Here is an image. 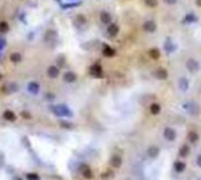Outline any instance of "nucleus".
<instances>
[{"mask_svg": "<svg viewBox=\"0 0 201 180\" xmlns=\"http://www.w3.org/2000/svg\"><path fill=\"white\" fill-rule=\"evenodd\" d=\"M163 135H165V138H166L167 140L173 141V140H175V138H176V132H175L173 128L167 127L166 130H165V132H163Z\"/></svg>", "mask_w": 201, "mask_h": 180, "instance_id": "5", "label": "nucleus"}, {"mask_svg": "<svg viewBox=\"0 0 201 180\" xmlns=\"http://www.w3.org/2000/svg\"><path fill=\"white\" fill-rule=\"evenodd\" d=\"M103 55L104 57H114L115 54H116V52H115V49L112 48V47H110L109 45H105L104 47H103Z\"/></svg>", "mask_w": 201, "mask_h": 180, "instance_id": "12", "label": "nucleus"}, {"mask_svg": "<svg viewBox=\"0 0 201 180\" xmlns=\"http://www.w3.org/2000/svg\"><path fill=\"white\" fill-rule=\"evenodd\" d=\"M8 28H10V26H8V24L6 21L0 22V32H1V33H6L8 31Z\"/></svg>", "mask_w": 201, "mask_h": 180, "instance_id": "22", "label": "nucleus"}, {"mask_svg": "<svg viewBox=\"0 0 201 180\" xmlns=\"http://www.w3.org/2000/svg\"><path fill=\"white\" fill-rule=\"evenodd\" d=\"M16 180H23V179H21V178H17Z\"/></svg>", "mask_w": 201, "mask_h": 180, "instance_id": "33", "label": "nucleus"}, {"mask_svg": "<svg viewBox=\"0 0 201 180\" xmlns=\"http://www.w3.org/2000/svg\"><path fill=\"white\" fill-rule=\"evenodd\" d=\"M112 177H114V173H112L111 171H107V172H104V173L102 174V179H105V180L111 179Z\"/></svg>", "mask_w": 201, "mask_h": 180, "instance_id": "27", "label": "nucleus"}, {"mask_svg": "<svg viewBox=\"0 0 201 180\" xmlns=\"http://www.w3.org/2000/svg\"><path fill=\"white\" fill-rule=\"evenodd\" d=\"M100 21H102L104 25H110V22H111V16L108 13V12H105V11L100 12Z\"/></svg>", "mask_w": 201, "mask_h": 180, "instance_id": "11", "label": "nucleus"}, {"mask_svg": "<svg viewBox=\"0 0 201 180\" xmlns=\"http://www.w3.org/2000/svg\"><path fill=\"white\" fill-rule=\"evenodd\" d=\"M81 171H82V174H83V177L84 178H86V179H91L92 178V173H91V171H90V168L88 166H82L81 167Z\"/></svg>", "mask_w": 201, "mask_h": 180, "instance_id": "14", "label": "nucleus"}, {"mask_svg": "<svg viewBox=\"0 0 201 180\" xmlns=\"http://www.w3.org/2000/svg\"><path fill=\"white\" fill-rule=\"evenodd\" d=\"M188 153H189V147H188L187 145H185V146H182V147L180 148L179 154H180L181 157H187V156H188Z\"/></svg>", "mask_w": 201, "mask_h": 180, "instance_id": "21", "label": "nucleus"}, {"mask_svg": "<svg viewBox=\"0 0 201 180\" xmlns=\"http://www.w3.org/2000/svg\"><path fill=\"white\" fill-rule=\"evenodd\" d=\"M107 32H108V34L110 37H116L118 34V32H120V28H118V26H117L116 24H110L109 26H108Z\"/></svg>", "mask_w": 201, "mask_h": 180, "instance_id": "7", "label": "nucleus"}, {"mask_svg": "<svg viewBox=\"0 0 201 180\" xmlns=\"http://www.w3.org/2000/svg\"><path fill=\"white\" fill-rule=\"evenodd\" d=\"M21 117L25 118V119H30L31 118V114H29L27 112H21Z\"/></svg>", "mask_w": 201, "mask_h": 180, "instance_id": "29", "label": "nucleus"}, {"mask_svg": "<svg viewBox=\"0 0 201 180\" xmlns=\"http://www.w3.org/2000/svg\"><path fill=\"white\" fill-rule=\"evenodd\" d=\"M26 179H27V180H40L39 175L37 174V173H29V174L26 175Z\"/></svg>", "mask_w": 201, "mask_h": 180, "instance_id": "26", "label": "nucleus"}, {"mask_svg": "<svg viewBox=\"0 0 201 180\" xmlns=\"http://www.w3.org/2000/svg\"><path fill=\"white\" fill-rule=\"evenodd\" d=\"M174 168H175V171H176V172L181 173V172H183L185 168H186V164L182 162V161H175V164H174Z\"/></svg>", "mask_w": 201, "mask_h": 180, "instance_id": "15", "label": "nucleus"}, {"mask_svg": "<svg viewBox=\"0 0 201 180\" xmlns=\"http://www.w3.org/2000/svg\"><path fill=\"white\" fill-rule=\"evenodd\" d=\"M188 140H189L191 143H196L199 140V134L196 132H189L188 133Z\"/></svg>", "mask_w": 201, "mask_h": 180, "instance_id": "19", "label": "nucleus"}, {"mask_svg": "<svg viewBox=\"0 0 201 180\" xmlns=\"http://www.w3.org/2000/svg\"><path fill=\"white\" fill-rule=\"evenodd\" d=\"M110 164H111L112 167H115V168H118V167L121 166V164H122V158H121L120 156H117V154H115V156L111 157Z\"/></svg>", "mask_w": 201, "mask_h": 180, "instance_id": "8", "label": "nucleus"}, {"mask_svg": "<svg viewBox=\"0 0 201 180\" xmlns=\"http://www.w3.org/2000/svg\"><path fill=\"white\" fill-rule=\"evenodd\" d=\"M186 66H187V70H188V71H189V72H193V73L198 72V70H199V64H198V61L194 60V59H189V60H188L187 64H186Z\"/></svg>", "mask_w": 201, "mask_h": 180, "instance_id": "3", "label": "nucleus"}, {"mask_svg": "<svg viewBox=\"0 0 201 180\" xmlns=\"http://www.w3.org/2000/svg\"><path fill=\"white\" fill-rule=\"evenodd\" d=\"M10 59H11V61H13V62H19L21 60V55L19 53H12Z\"/></svg>", "mask_w": 201, "mask_h": 180, "instance_id": "23", "label": "nucleus"}, {"mask_svg": "<svg viewBox=\"0 0 201 180\" xmlns=\"http://www.w3.org/2000/svg\"><path fill=\"white\" fill-rule=\"evenodd\" d=\"M4 118L6 119V120H8V121H14L16 120V114L13 113V112H12V111H5L4 112Z\"/></svg>", "mask_w": 201, "mask_h": 180, "instance_id": "16", "label": "nucleus"}, {"mask_svg": "<svg viewBox=\"0 0 201 180\" xmlns=\"http://www.w3.org/2000/svg\"><path fill=\"white\" fill-rule=\"evenodd\" d=\"M60 125H62V127H65V128H72V124H70V122H65V121H62L60 122Z\"/></svg>", "mask_w": 201, "mask_h": 180, "instance_id": "28", "label": "nucleus"}, {"mask_svg": "<svg viewBox=\"0 0 201 180\" xmlns=\"http://www.w3.org/2000/svg\"><path fill=\"white\" fill-rule=\"evenodd\" d=\"M144 4L148 6V7H156L159 1L157 0H144Z\"/></svg>", "mask_w": 201, "mask_h": 180, "instance_id": "24", "label": "nucleus"}, {"mask_svg": "<svg viewBox=\"0 0 201 180\" xmlns=\"http://www.w3.org/2000/svg\"><path fill=\"white\" fill-rule=\"evenodd\" d=\"M155 75H156V78L160 79V80H166L168 78V72L166 68H163V67H159L155 72Z\"/></svg>", "mask_w": 201, "mask_h": 180, "instance_id": "6", "label": "nucleus"}, {"mask_svg": "<svg viewBox=\"0 0 201 180\" xmlns=\"http://www.w3.org/2000/svg\"><path fill=\"white\" fill-rule=\"evenodd\" d=\"M178 0H165V3L167 5H174V4H176Z\"/></svg>", "mask_w": 201, "mask_h": 180, "instance_id": "30", "label": "nucleus"}, {"mask_svg": "<svg viewBox=\"0 0 201 180\" xmlns=\"http://www.w3.org/2000/svg\"><path fill=\"white\" fill-rule=\"evenodd\" d=\"M160 111H161V106L159 105V104H153L152 106H150V113L152 114H159L160 113Z\"/></svg>", "mask_w": 201, "mask_h": 180, "instance_id": "20", "label": "nucleus"}, {"mask_svg": "<svg viewBox=\"0 0 201 180\" xmlns=\"http://www.w3.org/2000/svg\"><path fill=\"white\" fill-rule=\"evenodd\" d=\"M196 180H201V178H199V179H196Z\"/></svg>", "mask_w": 201, "mask_h": 180, "instance_id": "34", "label": "nucleus"}, {"mask_svg": "<svg viewBox=\"0 0 201 180\" xmlns=\"http://www.w3.org/2000/svg\"><path fill=\"white\" fill-rule=\"evenodd\" d=\"M148 156L150 157V158H156L159 154H160V148L157 147V146H155V145H153V146H150L149 148H148Z\"/></svg>", "mask_w": 201, "mask_h": 180, "instance_id": "9", "label": "nucleus"}, {"mask_svg": "<svg viewBox=\"0 0 201 180\" xmlns=\"http://www.w3.org/2000/svg\"><path fill=\"white\" fill-rule=\"evenodd\" d=\"M143 30L146 32H148V33H153V32L156 31V24L154 21H152V20H148V21H146L143 24Z\"/></svg>", "mask_w": 201, "mask_h": 180, "instance_id": "4", "label": "nucleus"}, {"mask_svg": "<svg viewBox=\"0 0 201 180\" xmlns=\"http://www.w3.org/2000/svg\"><path fill=\"white\" fill-rule=\"evenodd\" d=\"M29 91L31 93H38L39 91V85L37 83H30L29 84Z\"/></svg>", "mask_w": 201, "mask_h": 180, "instance_id": "17", "label": "nucleus"}, {"mask_svg": "<svg viewBox=\"0 0 201 180\" xmlns=\"http://www.w3.org/2000/svg\"><path fill=\"white\" fill-rule=\"evenodd\" d=\"M90 74L95 78H102L103 76V70L99 65H94L91 68H90Z\"/></svg>", "mask_w": 201, "mask_h": 180, "instance_id": "2", "label": "nucleus"}, {"mask_svg": "<svg viewBox=\"0 0 201 180\" xmlns=\"http://www.w3.org/2000/svg\"><path fill=\"white\" fill-rule=\"evenodd\" d=\"M196 164H198V166H200V167H201V156H199V157H198V159H196Z\"/></svg>", "mask_w": 201, "mask_h": 180, "instance_id": "31", "label": "nucleus"}, {"mask_svg": "<svg viewBox=\"0 0 201 180\" xmlns=\"http://www.w3.org/2000/svg\"><path fill=\"white\" fill-rule=\"evenodd\" d=\"M52 111L57 115H59V117H65V115L71 117V115H72V113L70 112V110L66 106H52Z\"/></svg>", "mask_w": 201, "mask_h": 180, "instance_id": "1", "label": "nucleus"}, {"mask_svg": "<svg viewBox=\"0 0 201 180\" xmlns=\"http://www.w3.org/2000/svg\"><path fill=\"white\" fill-rule=\"evenodd\" d=\"M47 75L50 76V78H57V76L59 75V68L56 67V66H50L49 70H47Z\"/></svg>", "mask_w": 201, "mask_h": 180, "instance_id": "10", "label": "nucleus"}, {"mask_svg": "<svg viewBox=\"0 0 201 180\" xmlns=\"http://www.w3.org/2000/svg\"><path fill=\"white\" fill-rule=\"evenodd\" d=\"M76 79H77V75L73 72H66L64 74V80L66 83H73V81H76Z\"/></svg>", "mask_w": 201, "mask_h": 180, "instance_id": "13", "label": "nucleus"}, {"mask_svg": "<svg viewBox=\"0 0 201 180\" xmlns=\"http://www.w3.org/2000/svg\"><path fill=\"white\" fill-rule=\"evenodd\" d=\"M179 85H180V88H182L183 91H186V89L188 88V83H187L186 78H182V79L179 81Z\"/></svg>", "mask_w": 201, "mask_h": 180, "instance_id": "25", "label": "nucleus"}, {"mask_svg": "<svg viewBox=\"0 0 201 180\" xmlns=\"http://www.w3.org/2000/svg\"><path fill=\"white\" fill-rule=\"evenodd\" d=\"M149 55L152 57L153 59H159L160 58V55H161V53H160V51L157 49V48H152V49H149Z\"/></svg>", "mask_w": 201, "mask_h": 180, "instance_id": "18", "label": "nucleus"}, {"mask_svg": "<svg viewBox=\"0 0 201 180\" xmlns=\"http://www.w3.org/2000/svg\"><path fill=\"white\" fill-rule=\"evenodd\" d=\"M196 5H198L199 7H201V0H196Z\"/></svg>", "mask_w": 201, "mask_h": 180, "instance_id": "32", "label": "nucleus"}]
</instances>
